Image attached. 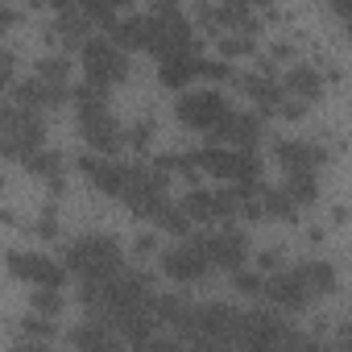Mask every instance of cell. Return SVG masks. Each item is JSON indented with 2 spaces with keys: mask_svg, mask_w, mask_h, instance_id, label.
<instances>
[{
  "mask_svg": "<svg viewBox=\"0 0 352 352\" xmlns=\"http://www.w3.org/2000/svg\"><path fill=\"white\" fill-rule=\"evenodd\" d=\"M67 270L79 274L83 282L87 278H108V274L120 270V245L112 236H100V232L79 236V241L67 245Z\"/></svg>",
  "mask_w": 352,
  "mask_h": 352,
  "instance_id": "6da1fadb",
  "label": "cell"
},
{
  "mask_svg": "<svg viewBox=\"0 0 352 352\" xmlns=\"http://www.w3.org/2000/svg\"><path fill=\"white\" fill-rule=\"evenodd\" d=\"M83 71H87V79L100 83V87L120 83V79L129 75V63H124V54H120V42H104V38L83 42Z\"/></svg>",
  "mask_w": 352,
  "mask_h": 352,
  "instance_id": "7a4b0ae2",
  "label": "cell"
},
{
  "mask_svg": "<svg viewBox=\"0 0 352 352\" xmlns=\"http://www.w3.org/2000/svg\"><path fill=\"white\" fill-rule=\"evenodd\" d=\"M79 133H83V141H87L96 153H116V149L124 145V137H120L112 112L104 108V100L79 104Z\"/></svg>",
  "mask_w": 352,
  "mask_h": 352,
  "instance_id": "3957f363",
  "label": "cell"
},
{
  "mask_svg": "<svg viewBox=\"0 0 352 352\" xmlns=\"http://www.w3.org/2000/svg\"><path fill=\"white\" fill-rule=\"evenodd\" d=\"M195 249H204V257L220 270H241L245 257H249V241L245 232L236 228H220V232H199V236H187Z\"/></svg>",
  "mask_w": 352,
  "mask_h": 352,
  "instance_id": "277c9868",
  "label": "cell"
},
{
  "mask_svg": "<svg viewBox=\"0 0 352 352\" xmlns=\"http://www.w3.org/2000/svg\"><path fill=\"white\" fill-rule=\"evenodd\" d=\"M265 298H270L274 307H282V311H302V307L315 298V290H311V282H307V274H302V265H298V270L270 274V278H265Z\"/></svg>",
  "mask_w": 352,
  "mask_h": 352,
  "instance_id": "5b68a950",
  "label": "cell"
},
{
  "mask_svg": "<svg viewBox=\"0 0 352 352\" xmlns=\"http://www.w3.org/2000/svg\"><path fill=\"white\" fill-rule=\"evenodd\" d=\"M224 112H228V104H224V96L220 91H187L183 100H179V120L187 124V129H216L220 120H224Z\"/></svg>",
  "mask_w": 352,
  "mask_h": 352,
  "instance_id": "8992f818",
  "label": "cell"
},
{
  "mask_svg": "<svg viewBox=\"0 0 352 352\" xmlns=\"http://www.w3.org/2000/svg\"><path fill=\"white\" fill-rule=\"evenodd\" d=\"M183 208L195 224H216V220H228L241 212V195H236V187L232 191H191L183 199Z\"/></svg>",
  "mask_w": 352,
  "mask_h": 352,
  "instance_id": "52a82bcc",
  "label": "cell"
},
{
  "mask_svg": "<svg viewBox=\"0 0 352 352\" xmlns=\"http://www.w3.org/2000/svg\"><path fill=\"white\" fill-rule=\"evenodd\" d=\"M9 270L21 278V282H30V286H67V261L58 265V261H50V257H42V253H13L9 257Z\"/></svg>",
  "mask_w": 352,
  "mask_h": 352,
  "instance_id": "ba28073f",
  "label": "cell"
},
{
  "mask_svg": "<svg viewBox=\"0 0 352 352\" xmlns=\"http://www.w3.org/2000/svg\"><path fill=\"white\" fill-rule=\"evenodd\" d=\"M162 270H166L170 282H199V278L212 270V261L204 257V249H195V245L187 241V245H179V249H166V253H162Z\"/></svg>",
  "mask_w": 352,
  "mask_h": 352,
  "instance_id": "9c48e42d",
  "label": "cell"
},
{
  "mask_svg": "<svg viewBox=\"0 0 352 352\" xmlns=\"http://www.w3.org/2000/svg\"><path fill=\"white\" fill-rule=\"evenodd\" d=\"M241 344L249 348H274V344H302V336L286 331L274 315H245V327H241Z\"/></svg>",
  "mask_w": 352,
  "mask_h": 352,
  "instance_id": "30bf717a",
  "label": "cell"
},
{
  "mask_svg": "<svg viewBox=\"0 0 352 352\" xmlns=\"http://www.w3.org/2000/svg\"><path fill=\"white\" fill-rule=\"evenodd\" d=\"M79 170L87 174V183L96 187V191H104V195H120L124 191V174H129V162H112L108 153H87L83 162H79Z\"/></svg>",
  "mask_w": 352,
  "mask_h": 352,
  "instance_id": "8fae6325",
  "label": "cell"
},
{
  "mask_svg": "<svg viewBox=\"0 0 352 352\" xmlns=\"http://www.w3.org/2000/svg\"><path fill=\"white\" fill-rule=\"evenodd\" d=\"M220 145H236V149H253L261 141V120L249 112H224V120L212 129Z\"/></svg>",
  "mask_w": 352,
  "mask_h": 352,
  "instance_id": "7c38bea8",
  "label": "cell"
},
{
  "mask_svg": "<svg viewBox=\"0 0 352 352\" xmlns=\"http://www.w3.org/2000/svg\"><path fill=\"white\" fill-rule=\"evenodd\" d=\"M157 63H162V67H157V79H162L166 87H187L191 79L208 75V63H199V58H195V50L170 54V58H157Z\"/></svg>",
  "mask_w": 352,
  "mask_h": 352,
  "instance_id": "4fadbf2b",
  "label": "cell"
},
{
  "mask_svg": "<svg viewBox=\"0 0 352 352\" xmlns=\"http://www.w3.org/2000/svg\"><path fill=\"white\" fill-rule=\"evenodd\" d=\"M278 162L286 166V174H298V170H319V162H327V153L311 141H278Z\"/></svg>",
  "mask_w": 352,
  "mask_h": 352,
  "instance_id": "5bb4252c",
  "label": "cell"
},
{
  "mask_svg": "<svg viewBox=\"0 0 352 352\" xmlns=\"http://www.w3.org/2000/svg\"><path fill=\"white\" fill-rule=\"evenodd\" d=\"M261 208H265V220H298V195L282 183V187H261Z\"/></svg>",
  "mask_w": 352,
  "mask_h": 352,
  "instance_id": "9a60e30c",
  "label": "cell"
},
{
  "mask_svg": "<svg viewBox=\"0 0 352 352\" xmlns=\"http://www.w3.org/2000/svg\"><path fill=\"white\" fill-rule=\"evenodd\" d=\"M21 162H25V170H30V174L46 179L54 191H63V157H58L54 149H30Z\"/></svg>",
  "mask_w": 352,
  "mask_h": 352,
  "instance_id": "2e32d148",
  "label": "cell"
},
{
  "mask_svg": "<svg viewBox=\"0 0 352 352\" xmlns=\"http://www.w3.org/2000/svg\"><path fill=\"white\" fill-rule=\"evenodd\" d=\"M245 91H249L265 112H278V108H282V100H286V87H278L270 75H249V79H245Z\"/></svg>",
  "mask_w": 352,
  "mask_h": 352,
  "instance_id": "e0dca14e",
  "label": "cell"
},
{
  "mask_svg": "<svg viewBox=\"0 0 352 352\" xmlns=\"http://www.w3.org/2000/svg\"><path fill=\"white\" fill-rule=\"evenodd\" d=\"M112 38L129 50H145L149 46V17H124L112 25Z\"/></svg>",
  "mask_w": 352,
  "mask_h": 352,
  "instance_id": "ac0fdd59",
  "label": "cell"
},
{
  "mask_svg": "<svg viewBox=\"0 0 352 352\" xmlns=\"http://www.w3.org/2000/svg\"><path fill=\"white\" fill-rule=\"evenodd\" d=\"M286 91H290V96H302V100H319L323 79H319L315 67H294V71L286 75Z\"/></svg>",
  "mask_w": 352,
  "mask_h": 352,
  "instance_id": "d6986e66",
  "label": "cell"
},
{
  "mask_svg": "<svg viewBox=\"0 0 352 352\" xmlns=\"http://www.w3.org/2000/svg\"><path fill=\"white\" fill-rule=\"evenodd\" d=\"M71 344H75V348H116V344H120V336H112L100 319H91L87 327L71 331Z\"/></svg>",
  "mask_w": 352,
  "mask_h": 352,
  "instance_id": "ffe728a7",
  "label": "cell"
},
{
  "mask_svg": "<svg viewBox=\"0 0 352 352\" xmlns=\"http://www.w3.org/2000/svg\"><path fill=\"white\" fill-rule=\"evenodd\" d=\"M87 21H91L87 13H79V9H71V5H63L58 25H54V38L71 46V42H79V38H83V25H87Z\"/></svg>",
  "mask_w": 352,
  "mask_h": 352,
  "instance_id": "44dd1931",
  "label": "cell"
},
{
  "mask_svg": "<svg viewBox=\"0 0 352 352\" xmlns=\"http://www.w3.org/2000/svg\"><path fill=\"white\" fill-rule=\"evenodd\" d=\"M34 75H38L42 83H50V87H67V79H71V67H67V58L50 54V58H42V63L34 67Z\"/></svg>",
  "mask_w": 352,
  "mask_h": 352,
  "instance_id": "7402d4cb",
  "label": "cell"
},
{
  "mask_svg": "<svg viewBox=\"0 0 352 352\" xmlns=\"http://www.w3.org/2000/svg\"><path fill=\"white\" fill-rule=\"evenodd\" d=\"M153 315H157L162 323H174V327H183V319L191 315V307H187L183 298H174V294H166V298H153Z\"/></svg>",
  "mask_w": 352,
  "mask_h": 352,
  "instance_id": "603a6c76",
  "label": "cell"
},
{
  "mask_svg": "<svg viewBox=\"0 0 352 352\" xmlns=\"http://www.w3.org/2000/svg\"><path fill=\"white\" fill-rule=\"evenodd\" d=\"M286 187L298 195V204H311L319 195V179H315V170H298V174H286Z\"/></svg>",
  "mask_w": 352,
  "mask_h": 352,
  "instance_id": "cb8c5ba5",
  "label": "cell"
},
{
  "mask_svg": "<svg viewBox=\"0 0 352 352\" xmlns=\"http://www.w3.org/2000/svg\"><path fill=\"white\" fill-rule=\"evenodd\" d=\"M116 9H120V0H83V13L91 17V21H100V25H116Z\"/></svg>",
  "mask_w": 352,
  "mask_h": 352,
  "instance_id": "d4e9b609",
  "label": "cell"
},
{
  "mask_svg": "<svg viewBox=\"0 0 352 352\" xmlns=\"http://www.w3.org/2000/svg\"><path fill=\"white\" fill-rule=\"evenodd\" d=\"M34 311H38V315H58V311H63L58 286H34Z\"/></svg>",
  "mask_w": 352,
  "mask_h": 352,
  "instance_id": "484cf974",
  "label": "cell"
},
{
  "mask_svg": "<svg viewBox=\"0 0 352 352\" xmlns=\"http://www.w3.org/2000/svg\"><path fill=\"white\" fill-rule=\"evenodd\" d=\"M149 137H153V124H149V120H141V124H133V129L124 133V141L133 145V153H141V149L149 145Z\"/></svg>",
  "mask_w": 352,
  "mask_h": 352,
  "instance_id": "4316f807",
  "label": "cell"
},
{
  "mask_svg": "<svg viewBox=\"0 0 352 352\" xmlns=\"http://www.w3.org/2000/svg\"><path fill=\"white\" fill-rule=\"evenodd\" d=\"M236 290H241V294H265V278H257V274H236Z\"/></svg>",
  "mask_w": 352,
  "mask_h": 352,
  "instance_id": "83f0119b",
  "label": "cell"
},
{
  "mask_svg": "<svg viewBox=\"0 0 352 352\" xmlns=\"http://www.w3.org/2000/svg\"><path fill=\"white\" fill-rule=\"evenodd\" d=\"M249 50H253V38H245V34L224 42V54H228V58H232V54H249Z\"/></svg>",
  "mask_w": 352,
  "mask_h": 352,
  "instance_id": "f1b7e54d",
  "label": "cell"
},
{
  "mask_svg": "<svg viewBox=\"0 0 352 352\" xmlns=\"http://www.w3.org/2000/svg\"><path fill=\"white\" fill-rule=\"evenodd\" d=\"M38 232H42V236H54V232H58V224H54V212H50V208L42 212V220H38Z\"/></svg>",
  "mask_w": 352,
  "mask_h": 352,
  "instance_id": "f546056e",
  "label": "cell"
},
{
  "mask_svg": "<svg viewBox=\"0 0 352 352\" xmlns=\"http://www.w3.org/2000/svg\"><path fill=\"white\" fill-rule=\"evenodd\" d=\"M282 265V249H265L261 253V270H278Z\"/></svg>",
  "mask_w": 352,
  "mask_h": 352,
  "instance_id": "4dcf8cb0",
  "label": "cell"
},
{
  "mask_svg": "<svg viewBox=\"0 0 352 352\" xmlns=\"http://www.w3.org/2000/svg\"><path fill=\"white\" fill-rule=\"evenodd\" d=\"M344 344H348V348H352V331H348V336H344Z\"/></svg>",
  "mask_w": 352,
  "mask_h": 352,
  "instance_id": "1f68e13d",
  "label": "cell"
},
{
  "mask_svg": "<svg viewBox=\"0 0 352 352\" xmlns=\"http://www.w3.org/2000/svg\"><path fill=\"white\" fill-rule=\"evenodd\" d=\"M249 5H270V0H249Z\"/></svg>",
  "mask_w": 352,
  "mask_h": 352,
  "instance_id": "d6a6232c",
  "label": "cell"
},
{
  "mask_svg": "<svg viewBox=\"0 0 352 352\" xmlns=\"http://www.w3.org/2000/svg\"><path fill=\"white\" fill-rule=\"evenodd\" d=\"M348 34H352V17H348Z\"/></svg>",
  "mask_w": 352,
  "mask_h": 352,
  "instance_id": "836d02e7",
  "label": "cell"
},
{
  "mask_svg": "<svg viewBox=\"0 0 352 352\" xmlns=\"http://www.w3.org/2000/svg\"><path fill=\"white\" fill-rule=\"evenodd\" d=\"M120 5H124V0H120Z\"/></svg>",
  "mask_w": 352,
  "mask_h": 352,
  "instance_id": "e575fe53",
  "label": "cell"
}]
</instances>
